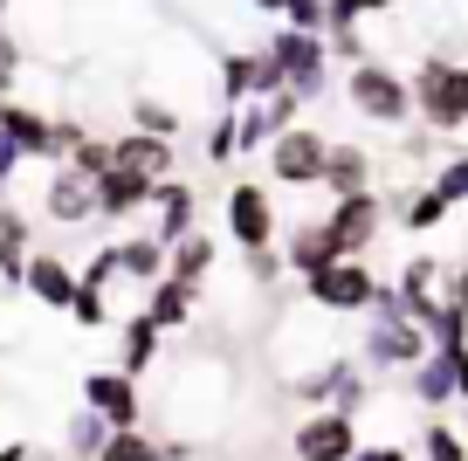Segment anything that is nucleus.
<instances>
[{"instance_id":"obj_1","label":"nucleus","mask_w":468,"mask_h":461,"mask_svg":"<svg viewBox=\"0 0 468 461\" xmlns=\"http://www.w3.org/2000/svg\"><path fill=\"white\" fill-rule=\"evenodd\" d=\"M234 413V372L228 359L214 351H186V359L165 365V386H159V427L179 455H193L200 441H214Z\"/></svg>"},{"instance_id":"obj_2","label":"nucleus","mask_w":468,"mask_h":461,"mask_svg":"<svg viewBox=\"0 0 468 461\" xmlns=\"http://www.w3.org/2000/svg\"><path fill=\"white\" fill-rule=\"evenodd\" d=\"M427 351H434V338H427L420 324L399 310L393 283H379V296H372V310H366V338H358V351H351V359L379 379V372H413Z\"/></svg>"},{"instance_id":"obj_3","label":"nucleus","mask_w":468,"mask_h":461,"mask_svg":"<svg viewBox=\"0 0 468 461\" xmlns=\"http://www.w3.org/2000/svg\"><path fill=\"white\" fill-rule=\"evenodd\" d=\"M407 90H413V111H420L434 131H462L468 124V62L420 56V70L407 76Z\"/></svg>"},{"instance_id":"obj_4","label":"nucleus","mask_w":468,"mask_h":461,"mask_svg":"<svg viewBox=\"0 0 468 461\" xmlns=\"http://www.w3.org/2000/svg\"><path fill=\"white\" fill-rule=\"evenodd\" d=\"M372 296H379V275H372L366 255H345V262H331V269L303 275V303L324 310V317H366Z\"/></svg>"},{"instance_id":"obj_5","label":"nucleus","mask_w":468,"mask_h":461,"mask_svg":"<svg viewBox=\"0 0 468 461\" xmlns=\"http://www.w3.org/2000/svg\"><path fill=\"white\" fill-rule=\"evenodd\" d=\"M345 97H351V111L372 117V124H407V117H413V90H407V76H399L393 62H379V56L351 62Z\"/></svg>"},{"instance_id":"obj_6","label":"nucleus","mask_w":468,"mask_h":461,"mask_svg":"<svg viewBox=\"0 0 468 461\" xmlns=\"http://www.w3.org/2000/svg\"><path fill=\"white\" fill-rule=\"evenodd\" d=\"M269 62L282 70V90H296V97H324V83H331V42L324 35H303V28H276L262 35Z\"/></svg>"},{"instance_id":"obj_7","label":"nucleus","mask_w":468,"mask_h":461,"mask_svg":"<svg viewBox=\"0 0 468 461\" xmlns=\"http://www.w3.org/2000/svg\"><path fill=\"white\" fill-rule=\"evenodd\" d=\"M228 241L241 248V255L276 248V200H269L262 179H234L228 187Z\"/></svg>"},{"instance_id":"obj_8","label":"nucleus","mask_w":468,"mask_h":461,"mask_svg":"<svg viewBox=\"0 0 468 461\" xmlns=\"http://www.w3.org/2000/svg\"><path fill=\"white\" fill-rule=\"evenodd\" d=\"M358 447H366V441H358V420L337 413V406L303 413V420H296V434H290V455L296 461H351Z\"/></svg>"},{"instance_id":"obj_9","label":"nucleus","mask_w":468,"mask_h":461,"mask_svg":"<svg viewBox=\"0 0 468 461\" xmlns=\"http://www.w3.org/2000/svg\"><path fill=\"white\" fill-rule=\"evenodd\" d=\"M324 159H331V138L310 131V124H290L276 145H269V179H276V187H317Z\"/></svg>"},{"instance_id":"obj_10","label":"nucleus","mask_w":468,"mask_h":461,"mask_svg":"<svg viewBox=\"0 0 468 461\" xmlns=\"http://www.w3.org/2000/svg\"><path fill=\"white\" fill-rule=\"evenodd\" d=\"M296 117H303V97L296 90H269V97L234 103V138H241V152H269Z\"/></svg>"},{"instance_id":"obj_11","label":"nucleus","mask_w":468,"mask_h":461,"mask_svg":"<svg viewBox=\"0 0 468 461\" xmlns=\"http://www.w3.org/2000/svg\"><path fill=\"white\" fill-rule=\"evenodd\" d=\"M83 406H97L111 427H145V386L132 372H117V365L83 372Z\"/></svg>"},{"instance_id":"obj_12","label":"nucleus","mask_w":468,"mask_h":461,"mask_svg":"<svg viewBox=\"0 0 468 461\" xmlns=\"http://www.w3.org/2000/svg\"><path fill=\"white\" fill-rule=\"evenodd\" d=\"M331 234L345 241V255H366L372 241H379V220H386V200H379V187H366V193H345V200H331Z\"/></svg>"},{"instance_id":"obj_13","label":"nucleus","mask_w":468,"mask_h":461,"mask_svg":"<svg viewBox=\"0 0 468 461\" xmlns=\"http://www.w3.org/2000/svg\"><path fill=\"white\" fill-rule=\"evenodd\" d=\"M42 214L56 220V228H83V220H97V179H83L76 166H48Z\"/></svg>"},{"instance_id":"obj_14","label":"nucleus","mask_w":468,"mask_h":461,"mask_svg":"<svg viewBox=\"0 0 468 461\" xmlns=\"http://www.w3.org/2000/svg\"><path fill=\"white\" fill-rule=\"evenodd\" d=\"M159 187H165V179H145V173H132V166L97 173V220H132V214H145Z\"/></svg>"},{"instance_id":"obj_15","label":"nucleus","mask_w":468,"mask_h":461,"mask_svg":"<svg viewBox=\"0 0 468 461\" xmlns=\"http://www.w3.org/2000/svg\"><path fill=\"white\" fill-rule=\"evenodd\" d=\"M331 262H345V241L331 234V220H303V228H290V241H282V269L303 283V275L331 269Z\"/></svg>"},{"instance_id":"obj_16","label":"nucleus","mask_w":468,"mask_h":461,"mask_svg":"<svg viewBox=\"0 0 468 461\" xmlns=\"http://www.w3.org/2000/svg\"><path fill=\"white\" fill-rule=\"evenodd\" d=\"M21 289H28L42 310H69V296H76V269L56 255V248H35V255H28V275H21Z\"/></svg>"},{"instance_id":"obj_17","label":"nucleus","mask_w":468,"mask_h":461,"mask_svg":"<svg viewBox=\"0 0 468 461\" xmlns=\"http://www.w3.org/2000/svg\"><path fill=\"white\" fill-rule=\"evenodd\" d=\"M152 241L159 248H173L179 234H193V220H200V200H193V187H179V179H165L159 193H152Z\"/></svg>"},{"instance_id":"obj_18","label":"nucleus","mask_w":468,"mask_h":461,"mask_svg":"<svg viewBox=\"0 0 468 461\" xmlns=\"http://www.w3.org/2000/svg\"><path fill=\"white\" fill-rule=\"evenodd\" d=\"M145 317L159 324V331H186V324L200 317V283H179V275H159V283L145 289Z\"/></svg>"},{"instance_id":"obj_19","label":"nucleus","mask_w":468,"mask_h":461,"mask_svg":"<svg viewBox=\"0 0 468 461\" xmlns=\"http://www.w3.org/2000/svg\"><path fill=\"white\" fill-rule=\"evenodd\" d=\"M159 365H165V331L145 317V310H138V317L124 324V351H117V372H132L138 386H145V379L159 372Z\"/></svg>"},{"instance_id":"obj_20","label":"nucleus","mask_w":468,"mask_h":461,"mask_svg":"<svg viewBox=\"0 0 468 461\" xmlns=\"http://www.w3.org/2000/svg\"><path fill=\"white\" fill-rule=\"evenodd\" d=\"M111 166H132V173H145V179H173V138L124 131V138H111Z\"/></svg>"},{"instance_id":"obj_21","label":"nucleus","mask_w":468,"mask_h":461,"mask_svg":"<svg viewBox=\"0 0 468 461\" xmlns=\"http://www.w3.org/2000/svg\"><path fill=\"white\" fill-rule=\"evenodd\" d=\"M214 269H220V241H214V234H200V228H193V234H179V241L173 248H165V275H179V283H214Z\"/></svg>"},{"instance_id":"obj_22","label":"nucleus","mask_w":468,"mask_h":461,"mask_svg":"<svg viewBox=\"0 0 468 461\" xmlns=\"http://www.w3.org/2000/svg\"><path fill=\"white\" fill-rule=\"evenodd\" d=\"M407 392H413V406H427V413H441V406L462 400V392H454V365L441 359V351H427V359L407 372Z\"/></svg>"},{"instance_id":"obj_23","label":"nucleus","mask_w":468,"mask_h":461,"mask_svg":"<svg viewBox=\"0 0 468 461\" xmlns=\"http://www.w3.org/2000/svg\"><path fill=\"white\" fill-rule=\"evenodd\" d=\"M331 200H345V193H366L372 187V159L358 152V145H331V159H324V179H317Z\"/></svg>"},{"instance_id":"obj_24","label":"nucleus","mask_w":468,"mask_h":461,"mask_svg":"<svg viewBox=\"0 0 468 461\" xmlns=\"http://www.w3.org/2000/svg\"><path fill=\"white\" fill-rule=\"evenodd\" d=\"M97 461H179V447L165 441V434H152V427H117Z\"/></svg>"},{"instance_id":"obj_25","label":"nucleus","mask_w":468,"mask_h":461,"mask_svg":"<svg viewBox=\"0 0 468 461\" xmlns=\"http://www.w3.org/2000/svg\"><path fill=\"white\" fill-rule=\"evenodd\" d=\"M117 275H132L138 289H152L165 275V248L152 234H132V241H117Z\"/></svg>"},{"instance_id":"obj_26","label":"nucleus","mask_w":468,"mask_h":461,"mask_svg":"<svg viewBox=\"0 0 468 461\" xmlns=\"http://www.w3.org/2000/svg\"><path fill=\"white\" fill-rule=\"evenodd\" d=\"M111 434H117V427L97 413V406H69V427H62V447H69V455H83V461H97Z\"/></svg>"},{"instance_id":"obj_27","label":"nucleus","mask_w":468,"mask_h":461,"mask_svg":"<svg viewBox=\"0 0 468 461\" xmlns=\"http://www.w3.org/2000/svg\"><path fill=\"white\" fill-rule=\"evenodd\" d=\"M132 124L138 131H152V138H179V124H186V111L179 103H165V97H132Z\"/></svg>"},{"instance_id":"obj_28","label":"nucleus","mask_w":468,"mask_h":461,"mask_svg":"<svg viewBox=\"0 0 468 461\" xmlns=\"http://www.w3.org/2000/svg\"><path fill=\"white\" fill-rule=\"evenodd\" d=\"M62 166H76L83 179L111 173V138H97V131H83V124H76V138H69V152H62Z\"/></svg>"},{"instance_id":"obj_29","label":"nucleus","mask_w":468,"mask_h":461,"mask_svg":"<svg viewBox=\"0 0 468 461\" xmlns=\"http://www.w3.org/2000/svg\"><path fill=\"white\" fill-rule=\"evenodd\" d=\"M454 214V207L448 200H441V193L434 187H420V193H407V207H399V220H407V234H434L441 228V220H448Z\"/></svg>"},{"instance_id":"obj_30","label":"nucleus","mask_w":468,"mask_h":461,"mask_svg":"<svg viewBox=\"0 0 468 461\" xmlns=\"http://www.w3.org/2000/svg\"><path fill=\"white\" fill-rule=\"evenodd\" d=\"M69 317L83 324V331H103V324H111V289L103 283H83V275H76V296H69Z\"/></svg>"},{"instance_id":"obj_31","label":"nucleus","mask_w":468,"mask_h":461,"mask_svg":"<svg viewBox=\"0 0 468 461\" xmlns=\"http://www.w3.org/2000/svg\"><path fill=\"white\" fill-rule=\"evenodd\" d=\"M420 461H468V441L448 427V420H427L420 427Z\"/></svg>"},{"instance_id":"obj_32","label":"nucleus","mask_w":468,"mask_h":461,"mask_svg":"<svg viewBox=\"0 0 468 461\" xmlns=\"http://www.w3.org/2000/svg\"><path fill=\"white\" fill-rule=\"evenodd\" d=\"M282 28H303V35H331V0H290V7H282Z\"/></svg>"},{"instance_id":"obj_33","label":"nucleus","mask_w":468,"mask_h":461,"mask_svg":"<svg viewBox=\"0 0 468 461\" xmlns=\"http://www.w3.org/2000/svg\"><path fill=\"white\" fill-rule=\"evenodd\" d=\"M427 187H434V193H441L448 207H468V152H454V159L441 166V173L427 179Z\"/></svg>"},{"instance_id":"obj_34","label":"nucleus","mask_w":468,"mask_h":461,"mask_svg":"<svg viewBox=\"0 0 468 461\" xmlns=\"http://www.w3.org/2000/svg\"><path fill=\"white\" fill-rule=\"evenodd\" d=\"M234 152H241V138H234V111H220L214 131H207V166H228Z\"/></svg>"},{"instance_id":"obj_35","label":"nucleus","mask_w":468,"mask_h":461,"mask_svg":"<svg viewBox=\"0 0 468 461\" xmlns=\"http://www.w3.org/2000/svg\"><path fill=\"white\" fill-rule=\"evenodd\" d=\"M21 166H28V159H21V145L7 138V131H0V193L15 187V173H21Z\"/></svg>"},{"instance_id":"obj_36","label":"nucleus","mask_w":468,"mask_h":461,"mask_svg":"<svg viewBox=\"0 0 468 461\" xmlns=\"http://www.w3.org/2000/svg\"><path fill=\"white\" fill-rule=\"evenodd\" d=\"M441 303H454V310L468 317V262H462V269L448 275V283H441Z\"/></svg>"},{"instance_id":"obj_37","label":"nucleus","mask_w":468,"mask_h":461,"mask_svg":"<svg viewBox=\"0 0 468 461\" xmlns=\"http://www.w3.org/2000/svg\"><path fill=\"white\" fill-rule=\"evenodd\" d=\"M358 455H366V461H413L407 447H393V441H372V447H358Z\"/></svg>"},{"instance_id":"obj_38","label":"nucleus","mask_w":468,"mask_h":461,"mask_svg":"<svg viewBox=\"0 0 468 461\" xmlns=\"http://www.w3.org/2000/svg\"><path fill=\"white\" fill-rule=\"evenodd\" d=\"M0 461H35V447L28 441H0Z\"/></svg>"},{"instance_id":"obj_39","label":"nucleus","mask_w":468,"mask_h":461,"mask_svg":"<svg viewBox=\"0 0 468 461\" xmlns=\"http://www.w3.org/2000/svg\"><path fill=\"white\" fill-rule=\"evenodd\" d=\"M255 15H282V7H290V0H249Z\"/></svg>"},{"instance_id":"obj_40","label":"nucleus","mask_w":468,"mask_h":461,"mask_svg":"<svg viewBox=\"0 0 468 461\" xmlns=\"http://www.w3.org/2000/svg\"><path fill=\"white\" fill-rule=\"evenodd\" d=\"M62 461H83V455H62Z\"/></svg>"}]
</instances>
